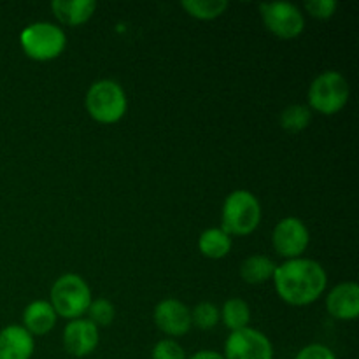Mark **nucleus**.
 Here are the masks:
<instances>
[{"label":"nucleus","instance_id":"obj_13","mask_svg":"<svg viewBox=\"0 0 359 359\" xmlns=\"http://www.w3.org/2000/svg\"><path fill=\"white\" fill-rule=\"evenodd\" d=\"M34 349V337L23 326L11 325L0 332V359H30Z\"/></svg>","mask_w":359,"mask_h":359},{"label":"nucleus","instance_id":"obj_4","mask_svg":"<svg viewBox=\"0 0 359 359\" xmlns=\"http://www.w3.org/2000/svg\"><path fill=\"white\" fill-rule=\"evenodd\" d=\"M56 316L67 319H79L91 304L90 286L83 277L65 273L58 277L51 287V302Z\"/></svg>","mask_w":359,"mask_h":359},{"label":"nucleus","instance_id":"obj_14","mask_svg":"<svg viewBox=\"0 0 359 359\" xmlns=\"http://www.w3.org/2000/svg\"><path fill=\"white\" fill-rule=\"evenodd\" d=\"M56 312L53 305L46 300H35L27 305L23 312V328L30 333L32 337L46 335L51 332L56 325Z\"/></svg>","mask_w":359,"mask_h":359},{"label":"nucleus","instance_id":"obj_12","mask_svg":"<svg viewBox=\"0 0 359 359\" xmlns=\"http://www.w3.org/2000/svg\"><path fill=\"white\" fill-rule=\"evenodd\" d=\"M330 316L340 321H353L359 316V286L356 283H342L326 297Z\"/></svg>","mask_w":359,"mask_h":359},{"label":"nucleus","instance_id":"obj_3","mask_svg":"<svg viewBox=\"0 0 359 359\" xmlns=\"http://www.w3.org/2000/svg\"><path fill=\"white\" fill-rule=\"evenodd\" d=\"M86 109L95 121L105 125L118 123L128 109L125 90L116 81H97L86 93Z\"/></svg>","mask_w":359,"mask_h":359},{"label":"nucleus","instance_id":"obj_16","mask_svg":"<svg viewBox=\"0 0 359 359\" xmlns=\"http://www.w3.org/2000/svg\"><path fill=\"white\" fill-rule=\"evenodd\" d=\"M198 249L205 258L221 259L231 251V237L221 228H209L200 233Z\"/></svg>","mask_w":359,"mask_h":359},{"label":"nucleus","instance_id":"obj_23","mask_svg":"<svg viewBox=\"0 0 359 359\" xmlns=\"http://www.w3.org/2000/svg\"><path fill=\"white\" fill-rule=\"evenodd\" d=\"M151 358L153 359H188L186 358L184 349H182V347L172 339L160 340V342L153 347Z\"/></svg>","mask_w":359,"mask_h":359},{"label":"nucleus","instance_id":"obj_19","mask_svg":"<svg viewBox=\"0 0 359 359\" xmlns=\"http://www.w3.org/2000/svg\"><path fill=\"white\" fill-rule=\"evenodd\" d=\"M181 6L189 16L202 21L216 20L228 9L226 0H184Z\"/></svg>","mask_w":359,"mask_h":359},{"label":"nucleus","instance_id":"obj_20","mask_svg":"<svg viewBox=\"0 0 359 359\" xmlns=\"http://www.w3.org/2000/svg\"><path fill=\"white\" fill-rule=\"evenodd\" d=\"M311 119H312V112L307 105L293 104L280 112L279 121H280V126H283L286 132L298 133V132H304V130L311 125Z\"/></svg>","mask_w":359,"mask_h":359},{"label":"nucleus","instance_id":"obj_10","mask_svg":"<svg viewBox=\"0 0 359 359\" xmlns=\"http://www.w3.org/2000/svg\"><path fill=\"white\" fill-rule=\"evenodd\" d=\"M98 340V328L90 319H72L63 330V346L74 358L90 356L97 349Z\"/></svg>","mask_w":359,"mask_h":359},{"label":"nucleus","instance_id":"obj_8","mask_svg":"<svg viewBox=\"0 0 359 359\" xmlns=\"http://www.w3.org/2000/svg\"><path fill=\"white\" fill-rule=\"evenodd\" d=\"M263 21L273 35L280 39H294L304 32L305 18L294 4L270 2L259 6Z\"/></svg>","mask_w":359,"mask_h":359},{"label":"nucleus","instance_id":"obj_26","mask_svg":"<svg viewBox=\"0 0 359 359\" xmlns=\"http://www.w3.org/2000/svg\"><path fill=\"white\" fill-rule=\"evenodd\" d=\"M189 359H224V356L216 353V351H198V353L193 354Z\"/></svg>","mask_w":359,"mask_h":359},{"label":"nucleus","instance_id":"obj_21","mask_svg":"<svg viewBox=\"0 0 359 359\" xmlns=\"http://www.w3.org/2000/svg\"><path fill=\"white\" fill-rule=\"evenodd\" d=\"M219 323V309L212 302H202L191 312V325L200 330H212Z\"/></svg>","mask_w":359,"mask_h":359},{"label":"nucleus","instance_id":"obj_24","mask_svg":"<svg viewBox=\"0 0 359 359\" xmlns=\"http://www.w3.org/2000/svg\"><path fill=\"white\" fill-rule=\"evenodd\" d=\"M337 7H339V4L335 0H311V2H305L307 13L312 18H318V20H330L335 14Z\"/></svg>","mask_w":359,"mask_h":359},{"label":"nucleus","instance_id":"obj_22","mask_svg":"<svg viewBox=\"0 0 359 359\" xmlns=\"http://www.w3.org/2000/svg\"><path fill=\"white\" fill-rule=\"evenodd\" d=\"M88 314H90V321L98 328V326L112 325L116 318V309L109 300L98 298V300H91Z\"/></svg>","mask_w":359,"mask_h":359},{"label":"nucleus","instance_id":"obj_9","mask_svg":"<svg viewBox=\"0 0 359 359\" xmlns=\"http://www.w3.org/2000/svg\"><path fill=\"white\" fill-rule=\"evenodd\" d=\"M311 242L307 224L298 217H284L276 224L272 233L273 249L287 259L302 258Z\"/></svg>","mask_w":359,"mask_h":359},{"label":"nucleus","instance_id":"obj_11","mask_svg":"<svg viewBox=\"0 0 359 359\" xmlns=\"http://www.w3.org/2000/svg\"><path fill=\"white\" fill-rule=\"evenodd\" d=\"M154 323L165 335L182 337L191 328V311L182 302L167 298L154 309Z\"/></svg>","mask_w":359,"mask_h":359},{"label":"nucleus","instance_id":"obj_1","mask_svg":"<svg viewBox=\"0 0 359 359\" xmlns=\"http://www.w3.org/2000/svg\"><path fill=\"white\" fill-rule=\"evenodd\" d=\"M277 294L293 307L311 305L325 293L328 277L318 262L309 258L287 259L273 272Z\"/></svg>","mask_w":359,"mask_h":359},{"label":"nucleus","instance_id":"obj_25","mask_svg":"<svg viewBox=\"0 0 359 359\" xmlns=\"http://www.w3.org/2000/svg\"><path fill=\"white\" fill-rule=\"evenodd\" d=\"M294 359H337L335 353L323 344H311L304 347Z\"/></svg>","mask_w":359,"mask_h":359},{"label":"nucleus","instance_id":"obj_18","mask_svg":"<svg viewBox=\"0 0 359 359\" xmlns=\"http://www.w3.org/2000/svg\"><path fill=\"white\" fill-rule=\"evenodd\" d=\"M221 319L230 332H238V330L249 326L251 309H249L248 302H244L242 298H230L224 302L223 309H221Z\"/></svg>","mask_w":359,"mask_h":359},{"label":"nucleus","instance_id":"obj_5","mask_svg":"<svg viewBox=\"0 0 359 359\" xmlns=\"http://www.w3.org/2000/svg\"><path fill=\"white\" fill-rule=\"evenodd\" d=\"M349 93V83L346 77L335 70H328L312 81L309 88V104L321 114L333 116L346 107Z\"/></svg>","mask_w":359,"mask_h":359},{"label":"nucleus","instance_id":"obj_7","mask_svg":"<svg viewBox=\"0 0 359 359\" xmlns=\"http://www.w3.org/2000/svg\"><path fill=\"white\" fill-rule=\"evenodd\" d=\"M224 359H273L272 342L255 328L231 332L224 342Z\"/></svg>","mask_w":359,"mask_h":359},{"label":"nucleus","instance_id":"obj_15","mask_svg":"<svg viewBox=\"0 0 359 359\" xmlns=\"http://www.w3.org/2000/svg\"><path fill=\"white\" fill-rule=\"evenodd\" d=\"M51 9L63 25L77 27V25L86 23L93 16L97 2H93V0H72V2L55 0V2H51Z\"/></svg>","mask_w":359,"mask_h":359},{"label":"nucleus","instance_id":"obj_6","mask_svg":"<svg viewBox=\"0 0 359 359\" xmlns=\"http://www.w3.org/2000/svg\"><path fill=\"white\" fill-rule=\"evenodd\" d=\"M20 44L27 56L37 62H48L62 55L65 49V32L53 23L39 21L23 28L20 35Z\"/></svg>","mask_w":359,"mask_h":359},{"label":"nucleus","instance_id":"obj_17","mask_svg":"<svg viewBox=\"0 0 359 359\" xmlns=\"http://www.w3.org/2000/svg\"><path fill=\"white\" fill-rule=\"evenodd\" d=\"M277 265L263 255L249 256L241 265V277L248 284H263L273 277Z\"/></svg>","mask_w":359,"mask_h":359},{"label":"nucleus","instance_id":"obj_2","mask_svg":"<svg viewBox=\"0 0 359 359\" xmlns=\"http://www.w3.org/2000/svg\"><path fill=\"white\" fill-rule=\"evenodd\" d=\"M259 221H262V205L251 191L237 189L226 196L221 212V223H223L221 230L226 231L230 237L231 235L244 237L252 233L258 228Z\"/></svg>","mask_w":359,"mask_h":359}]
</instances>
